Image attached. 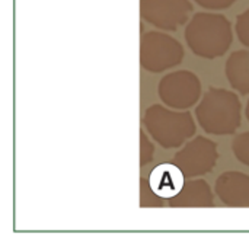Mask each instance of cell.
<instances>
[{
  "mask_svg": "<svg viewBox=\"0 0 249 246\" xmlns=\"http://www.w3.org/2000/svg\"><path fill=\"white\" fill-rule=\"evenodd\" d=\"M188 48L198 57L214 60L226 54L233 41L232 25L225 15L198 12L185 28Z\"/></svg>",
  "mask_w": 249,
  "mask_h": 246,
  "instance_id": "cell-1",
  "label": "cell"
},
{
  "mask_svg": "<svg viewBox=\"0 0 249 246\" xmlns=\"http://www.w3.org/2000/svg\"><path fill=\"white\" fill-rule=\"evenodd\" d=\"M200 127L213 136H231L242 121V104L233 90L210 88L196 108Z\"/></svg>",
  "mask_w": 249,
  "mask_h": 246,
  "instance_id": "cell-2",
  "label": "cell"
},
{
  "mask_svg": "<svg viewBox=\"0 0 249 246\" xmlns=\"http://www.w3.org/2000/svg\"><path fill=\"white\" fill-rule=\"evenodd\" d=\"M143 125L149 136L165 149L179 147L196 134V121L188 111L158 104L146 109Z\"/></svg>",
  "mask_w": 249,
  "mask_h": 246,
  "instance_id": "cell-3",
  "label": "cell"
},
{
  "mask_svg": "<svg viewBox=\"0 0 249 246\" xmlns=\"http://www.w3.org/2000/svg\"><path fill=\"white\" fill-rule=\"evenodd\" d=\"M184 58V48L178 39L160 31H150L140 41V64L146 71L162 73L178 64Z\"/></svg>",
  "mask_w": 249,
  "mask_h": 246,
  "instance_id": "cell-4",
  "label": "cell"
},
{
  "mask_svg": "<svg viewBox=\"0 0 249 246\" xmlns=\"http://www.w3.org/2000/svg\"><path fill=\"white\" fill-rule=\"evenodd\" d=\"M160 101L178 111H187L201 98V82L190 70H178L165 74L158 86Z\"/></svg>",
  "mask_w": 249,
  "mask_h": 246,
  "instance_id": "cell-5",
  "label": "cell"
},
{
  "mask_svg": "<svg viewBox=\"0 0 249 246\" xmlns=\"http://www.w3.org/2000/svg\"><path fill=\"white\" fill-rule=\"evenodd\" d=\"M217 160V144L203 136L187 141L172 159V162L181 168L187 178H196L210 174L214 169Z\"/></svg>",
  "mask_w": 249,
  "mask_h": 246,
  "instance_id": "cell-6",
  "label": "cell"
},
{
  "mask_svg": "<svg viewBox=\"0 0 249 246\" xmlns=\"http://www.w3.org/2000/svg\"><path fill=\"white\" fill-rule=\"evenodd\" d=\"M191 12L190 0H140L142 18L163 31H177L188 20Z\"/></svg>",
  "mask_w": 249,
  "mask_h": 246,
  "instance_id": "cell-7",
  "label": "cell"
},
{
  "mask_svg": "<svg viewBox=\"0 0 249 246\" xmlns=\"http://www.w3.org/2000/svg\"><path fill=\"white\" fill-rule=\"evenodd\" d=\"M216 195L228 207H249V175L239 171L222 174L214 185Z\"/></svg>",
  "mask_w": 249,
  "mask_h": 246,
  "instance_id": "cell-8",
  "label": "cell"
},
{
  "mask_svg": "<svg viewBox=\"0 0 249 246\" xmlns=\"http://www.w3.org/2000/svg\"><path fill=\"white\" fill-rule=\"evenodd\" d=\"M185 178L187 176L179 166L174 162H165L156 165L150 171L147 181L155 194L163 200H171L182 191L187 182Z\"/></svg>",
  "mask_w": 249,
  "mask_h": 246,
  "instance_id": "cell-9",
  "label": "cell"
},
{
  "mask_svg": "<svg viewBox=\"0 0 249 246\" xmlns=\"http://www.w3.org/2000/svg\"><path fill=\"white\" fill-rule=\"evenodd\" d=\"M168 206L171 209H207L214 206V195L207 181L190 179L177 197L168 200Z\"/></svg>",
  "mask_w": 249,
  "mask_h": 246,
  "instance_id": "cell-10",
  "label": "cell"
},
{
  "mask_svg": "<svg viewBox=\"0 0 249 246\" xmlns=\"http://www.w3.org/2000/svg\"><path fill=\"white\" fill-rule=\"evenodd\" d=\"M231 86L241 95H249V50L233 51L225 66Z\"/></svg>",
  "mask_w": 249,
  "mask_h": 246,
  "instance_id": "cell-11",
  "label": "cell"
},
{
  "mask_svg": "<svg viewBox=\"0 0 249 246\" xmlns=\"http://www.w3.org/2000/svg\"><path fill=\"white\" fill-rule=\"evenodd\" d=\"M139 204L143 209L163 207V198H160L158 194L153 193V190L149 185V181L144 178H140V203Z\"/></svg>",
  "mask_w": 249,
  "mask_h": 246,
  "instance_id": "cell-12",
  "label": "cell"
},
{
  "mask_svg": "<svg viewBox=\"0 0 249 246\" xmlns=\"http://www.w3.org/2000/svg\"><path fill=\"white\" fill-rule=\"evenodd\" d=\"M232 152L241 163L249 166V131L241 133L233 139Z\"/></svg>",
  "mask_w": 249,
  "mask_h": 246,
  "instance_id": "cell-13",
  "label": "cell"
},
{
  "mask_svg": "<svg viewBox=\"0 0 249 246\" xmlns=\"http://www.w3.org/2000/svg\"><path fill=\"white\" fill-rule=\"evenodd\" d=\"M155 147L144 130H140V166H146L153 160Z\"/></svg>",
  "mask_w": 249,
  "mask_h": 246,
  "instance_id": "cell-14",
  "label": "cell"
},
{
  "mask_svg": "<svg viewBox=\"0 0 249 246\" xmlns=\"http://www.w3.org/2000/svg\"><path fill=\"white\" fill-rule=\"evenodd\" d=\"M235 29L241 44L249 48V9L238 15Z\"/></svg>",
  "mask_w": 249,
  "mask_h": 246,
  "instance_id": "cell-15",
  "label": "cell"
},
{
  "mask_svg": "<svg viewBox=\"0 0 249 246\" xmlns=\"http://www.w3.org/2000/svg\"><path fill=\"white\" fill-rule=\"evenodd\" d=\"M196 3H198L201 7L204 9H210V10H223L231 7L236 0H194Z\"/></svg>",
  "mask_w": 249,
  "mask_h": 246,
  "instance_id": "cell-16",
  "label": "cell"
},
{
  "mask_svg": "<svg viewBox=\"0 0 249 246\" xmlns=\"http://www.w3.org/2000/svg\"><path fill=\"white\" fill-rule=\"evenodd\" d=\"M245 115H247V118H248V121H249V99H248V104H247V108H245Z\"/></svg>",
  "mask_w": 249,
  "mask_h": 246,
  "instance_id": "cell-17",
  "label": "cell"
}]
</instances>
